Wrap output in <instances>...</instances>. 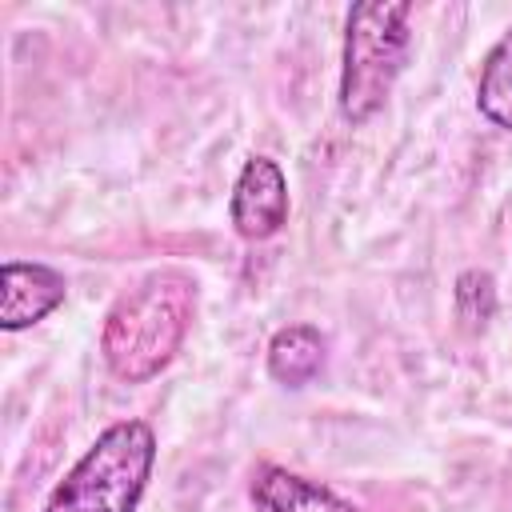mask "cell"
<instances>
[{
	"mask_svg": "<svg viewBox=\"0 0 512 512\" xmlns=\"http://www.w3.org/2000/svg\"><path fill=\"white\" fill-rule=\"evenodd\" d=\"M196 316V280L184 268H156L140 276L104 316L100 352L116 380L144 384L160 376L180 352Z\"/></svg>",
	"mask_w": 512,
	"mask_h": 512,
	"instance_id": "obj_1",
	"label": "cell"
},
{
	"mask_svg": "<svg viewBox=\"0 0 512 512\" xmlns=\"http://www.w3.org/2000/svg\"><path fill=\"white\" fill-rule=\"evenodd\" d=\"M412 4L404 0H364L352 4L348 24H344V68H340V116L360 128L368 124L384 100L392 96L412 32H408Z\"/></svg>",
	"mask_w": 512,
	"mask_h": 512,
	"instance_id": "obj_3",
	"label": "cell"
},
{
	"mask_svg": "<svg viewBox=\"0 0 512 512\" xmlns=\"http://www.w3.org/2000/svg\"><path fill=\"white\" fill-rule=\"evenodd\" d=\"M68 296L64 276L40 260H4L0 268V328L20 332L56 312Z\"/></svg>",
	"mask_w": 512,
	"mask_h": 512,
	"instance_id": "obj_5",
	"label": "cell"
},
{
	"mask_svg": "<svg viewBox=\"0 0 512 512\" xmlns=\"http://www.w3.org/2000/svg\"><path fill=\"white\" fill-rule=\"evenodd\" d=\"M152 464L156 432L144 420H116L64 472L44 512H136Z\"/></svg>",
	"mask_w": 512,
	"mask_h": 512,
	"instance_id": "obj_2",
	"label": "cell"
},
{
	"mask_svg": "<svg viewBox=\"0 0 512 512\" xmlns=\"http://www.w3.org/2000/svg\"><path fill=\"white\" fill-rule=\"evenodd\" d=\"M232 228L244 240H268L284 228L288 220V180L276 160L252 156L244 160L236 184H232V204H228Z\"/></svg>",
	"mask_w": 512,
	"mask_h": 512,
	"instance_id": "obj_4",
	"label": "cell"
},
{
	"mask_svg": "<svg viewBox=\"0 0 512 512\" xmlns=\"http://www.w3.org/2000/svg\"><path fill=\"white\" fill-rule=\"evenodd\" d=\"M248 496H252L256 512H356L332 488H324V484H316L308 476H296V472H288L280 464L256 468Z\"/></svg>",
	"mask_w": 512,
	"mask_h": 512,
	"instance_id": "obj_6",
	"label": "cell"
},
{
	"mask_svg": "<svg viewBox=\"0 0 512 512\" xmlns=\"http://www.w3.org/2000/svg\"><path fill=\"white\" fill-rule=\"evenodd\" d=\"M452 296H456V316L464 320L468 332H480V328L492 320V312H496V284H492V276L480 272V268L460 272Z\"/></svg>",
	"mask_w": 512,
	"mask_h": 512,
	"instance_id": "obj_9",
	"label": "cell"
},
{
	"mask_svg": "<svg viewBox=\"0 0 512 512\" xmlns=\"http://www.w3.org/2000/svg\"><path fill=\"white\" fill-rule=\"evenodd\" d=\"M324 352H328V344H324L320 328L288 324L268 340V376L288 388H300L324 368Z\"/></svg>",
	"mask_w": 512,
	"mask_h": 512,
	"instance_id": "obj_7",
	"label": "cell"
},
{
	"mask_svg": "<svg viewBox=\"0 0 512 512\" xmlns=\"http://www.w3.org/2000/svg\"><path fill=\"white\" fill-rule=\"evenodd\" d=\"M476 108H480L484 120L512 132V28L488 48V56L480 64Z\"/></svg>",
	"mask_w": 512,
	"mask_h": 512,
	"instance_id": "obj_8",
	"label": "cell"
}]
</instances>
